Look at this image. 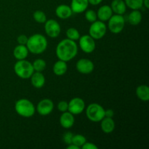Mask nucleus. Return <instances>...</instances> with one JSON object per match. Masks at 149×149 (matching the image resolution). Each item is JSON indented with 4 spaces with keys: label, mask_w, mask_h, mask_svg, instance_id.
Here are the masks:
<instances>
[{
    "label": "nucleus",
    "mask_w": 149,
    "mask_h": 149,
    "mask_svg": "<svg viewBox=\"0 0 149 149\" xmlns=\"http://www.w3.org/2000/svg\"><path fill=\"white\" fill-rule=\"evenodd\" d=\"M55 52L58 59L68 62L77 56L78 53V46L75 41L67 38L63 39L58 44Z\"/></svg>",
    "instance_id": "nucleus-1"
},
{
    "label": "nucleus",
    "mask_w": 149,
    "mask_h": 149,
    "mask_svg": "<svg viewBox=\"0 0 149 149\" xmlns=\"http://www.w3.org/2000/svg\"><path fill=\"white\" fill-rule=\"evenodd\" d=\"M48 42L46 37L40 33H35L28 39L26 47L31 53L39 55L47 48Z\"/></svg>",
    "instance_id": "nucleus-2"
},
{
    "label": "nucleus",
    "mask_w": 149,
    "mask_h": 149,
    "mask_svg": "<svg viewBox=\"0 0 149 149\" xmlns=\"http://www.w3.org/2000/svg\"><path fill=\"white\" fill-rule=\"evenodd\" d=\"M15 110L22 117L30 118L34 115L36 108L31 101L28 99L22 98L16 101Z\"/></svg>",
    "instance_id": "nucleus-3"
},
{
    "label": "nucleus",
    "mask_w": 149,
    "mask_h": 149,
    "mask_svg": "<svg viewBox=\"0 0 149 149\" xmlns=\"http://www.w3.org/2000/svg\"><path fill=\"white\" fill-rule=\"evenodd\" d=\"M14 71L16 75L23 79H30L34 72L32 63L26 60H20L14 65Z\"/></svg>",
    "instance_id": "nucleus-4"
},
{
    "label": "nucleus",
    "mask_w": 149,
    "mask_h": 149,
    "mask_svg": "<svg viewBox=\"0 0 149 149\" xmlns=\"http://www.w3.org/2000/svg\"><path fill=\"white\" fill-rule=\"evenodd\" d=\"M86 115L93 122H100L105 117V109L98 103H91L86 109Z\"/></svg>",
    "instance_id": "nucleus-5"
},
{
    "label": "nucleus",
    "mask_w": 149,
    "mask_h": 149,
    "mask_svg": "<svg viewBox=\"0 0 149 149\" xmlns=\"http://www.w3.org/2000/svg\"><path fill=\"white\" fill-rule=\"evenodd\" d=\"M107 31V27L104 22L100 20H95L92 23L89 29V35L91 36L95 40L102 39L106 35Z\"/></svg>",
    "instance_id": "nucleus-6"
},
{
    "label": "nucleus",
    "mask_w": 149,
    "mask_h": 149,
    "mask_svg": "<svg viewBox=\"0 0 149 149\" xmlns=\"http://www.w3.org/2000/svg\"><path fill=\"white\" fill-rule=\"evenodd\" d=\"M108 21L109 31L113 33H119L125 28V19L122 15H113Z\"/></svg>",
    "instance_id": "nucleus-7"
},
{
    "label": "nucleus",
    "mask_w": 149,
    "mask_h": 149,
    "mask_svg": "<svg viewBox=\"0 0 149 149\" xmlns=\"http://www.w3.org/2000/svg\"><path fill=\"white\" fill-rule=\"evenodd\" d=\"M79 40V47L85 53H92L95 49V41L89 34L80 36Z\"/></svg>",
    "instance_id": "nucleus-8"
},
{
    "label": "nucleus",
    "mask_w": 149,
    "mask_h": 149,
    "mask_svg": "<svg viewBox=\"0 0 149 149\" xmlns=\"http://www.w3.org/2000/svg\"><path fill=\"white\" fill-rule=\"evenodd\" d=\"M45 31L50 38H56L60 35L61 28L59 23L54 19H49L45 23Z\"/></svg>",
    "instance_id": "nucleus-9"
},
{
    "label": "nucleus",
    "mask_w": 149,
    "mask_h": 149,
    "mask_svg": "<svg viewBox=\"0 0 149 149\" xmlns=\"http://www.w3.org/2000/svg\"><path fill=\"white\" fill-rule=\"evenodd\" d=\"M85 109V103L80 97H74L68 102V111L74 115H78L82 113Z\"/></svg>",
    "instance_id": "nucleus-10"
},
{
    "label": "nucleus",
    "mask_w": 149,
    "mask_h": 149,
    "mask_svg": "<svg viewBox=\"0 0 149 149\" xmlns=\"http://www.w3.org/2000/svg\"><path fill=\"white\" fill-rule=\"evenodd\" d=\"M76 68L77 71L82 74H90L95 68L94 63L90 60L87 58H81L76 63Z\"/></svg>",
    "instance_id": "nucleus-11"
},
{
    "label": "nucleus",
    "mask_w": 149,
    "mask_h": 149,
    "mask_svg": "<svg viewBox=\"0 0 149 149\" xmlns=\"http://www.w3.org/2000/svg\"><path fill=\"white\" fill-rule=\"evenodd\" d=\"M54 109V103L52 100L48 98L43 99L38 103L36 110L41 116H47L50 114Z\"/></svg>",
    "instance_id": "nucleus-12"
},
{
    "label": "nucleus",
    "mask_w": 149,
    "mask_h": 149,
    "mask_svg": "<svg viewBox=\"0 0 149 149\" xmlns=\"http://www.w3.org/2000/svg\"><path fill=\"white\" fill-rule=\"evenodd\" d=\"M74 122H75V119H74V114L70 113L68 111L63 112L60 117V124L65 129H70L74 125Z\"/></svg>",
    "instance_id": "nucleus-13"
},
{
    "label": "nucleus",
    "mask_w": 149,
    "mask_h": 149,
    "mask_svg": "<svg viewBox=\"0 0 149 149\" xmlns=\"http://www.w3.org/2000/svg\"><path fill=\"white\" fill-rule=\"evenodd\" d=\"M88 0H71V8L73 13H82L88 7Z\"/></svg>",
    "instance_id": "nucleus-14"
},
{
    "label": "nucleus",
    "mask_w": 149,
    "mask_h": 149,
    "mask_svg": "<svg viewBox=\"0 0 149 149\" xmlns=\"http://www.w3.org/2000/svg\"><path fill=\"white\" fill-rule=\"evenodd\" d=\"M113 11L111 10V6L103 5L98 9L97 13V18L100 21H108L110 17L113 15Z\"/></svg>",
    "instance_id": "nucleus-15"
},
{
    "label": "nucleus",
    "mask_w": 149,
    "mask_h": 149,
    "mask_svg": "<svg viewBox=\"0 0 149 149\" xmlns=\"http://www.w3.org/2000/svg\"><path fill=\"white\" fill-rule=\"evenodd\" d=\"M55 14L61 19H68L72 15L73 12L70 6L66 4H61L58 6L55 10Z\"/></svg>",
    "instance_id": "nucleus-16"
},
{
    "label": "nucleus",
    "mask_w": 149,
    "mask_h": 149,
    "mask_svg": "<svg viewBox=\"0 0 149 149\" xmlns=\"http://www.w3.org/2000/svg\"><path fill=\"white\" fill-rule=\"evenodd\" d=\"M31 84L35 88L40 89L44 87L45 84V77L42 72L34 71L30 77Z\"/></svg>",
    "instance_id": "nucleus-17"
},
{
    "label": "nucleus",
    "mask_w": 149,
    "mask_h": 149,
    "mask_svg": "<svg viewBox=\"0 0 149 149\" xmlns=\"http://www.w3.org/2000/svg\"><path fill=\"white\" fill-rule=\"evenodd\" d=\"M100 127L102 131L106 134H110L113 132L115 129V122L113 118L106 117L105 116L100 121Z\"/></svg>",
    "instance_id": "nucleus-18"
},
{
    "label": "nucleus",
    "mask_w": 149,
    "mask_h": 149,
    "mask_svg": "<svg viewBox=\"0 0 149 149\" xmlns=\"http://www.w3.org/2000/svg\"><path fill=\"white\" fill-rule=\"evenodd\" d=\"M29 52V51L26 45H18L15 47L14 50H13V56L17 61L24 60L28 57Z\"/></svg>",
    "instance_id": "nucleus-19"
},
{
    "label": "nucleus",
    "mask_w": 149,
    "mask_h": 149,
    "mask_svg": "<svg viewBox=\"0 0 149 149\" xmlns=\"http://www.w3.org/2000/svg\"><path fill=\"white\" fill-rule=\"evenodd\" d=\"M111 7L113 13L116 15H124L126 13L127 6L124 0H113Z\"/></svg>",
    "instance_id": "nucleus-20"
},
{
    "label": "nucleus",
    "mask_w": 149,
    "mask_h": 149,
    "mask_svg": "<svg viewBox=\"0 0 149 149\" xmlns=\"http://www.w3.org/2000/svg\"><path fill=\"white\" fill-rule=\"evenodd\" d=\"M52 70L55 75L60 77V76L64 75L66 73L67 70H68V65H67L66 62L59 60L55 63Z\"/></svg>",
    "instance_id": "nucleus-21"
},
{
    "label": "nucleus",
    "mask_w": 149,
    "mask_h": 149,
    "mask_svg": "<svg viewBox=\"0 0 149 149\" xmlns=\"http://www.w3.org/2000/svg\"><path fill=\"white\" fill-rule=\"evenodd\" d=\"M136 95L142 101L149 100V87L147 85H140L136 89Z\"/></svg>",
    "instance_id": "nucleus-22"
},
{
    "label": "nucleus",
    "mask_w": 149,
    "mask_h": 149,
    "mask_svg": "<svg viewBox=\"0 0 149 149\" xmlns=\"http://www.w3.org/2000/svg\"><path fill=\"white\" fill-rule=\"evenodd\" d=\"M142 20V14L138 10H133L128 15V22L132 26H137Z\"/></svg>",
    "instance_id": "nucleus-23"
},
{
    "label": "nucleus",
    "mask_w": 149,
    "mask_h": 149,
    "mask_svg": "<svg viewBox=\"0 0 149 149\" xmlns=\"http://www.w3.org/2000/svg\"><path fill=\"white\" fill-rule=\"evenodd\" d=\"M32 65H33L34 71L42 72V71H45V68H46L47 64L45 61H44L43 59L38 58V59L35 60V61H33V63H32Z\"/></svg>",
    "instance_id": "nucleus-24"
},
{
    "label": "nucleus",
    "mask_w": 149,
    "mask_h": 149,
    "mask_svg": "<svg viewBox=\"0 0 149 149\" xmlns=\"http://www.w3.org/2000/svg\"><path fill=\"white\" fill-rule=\"evenodd\" d=\"M127 7L132 10H139L143 7V0H124Z\"/></svg>",
    "instance_id": "nucleus-25"
},
{
    "label": "nucleus",
    "mask_w": 149,
    "mask_h": 149,
    "mask_svg": "<svg viewBox=\"0 0 149 149\" xmlns=\"http://www.w3.org/2000/svg\"><path fill=\"white\" fill-rule=\"evenodd\" d=\"M66 36L68 39L76 42L77 40H79L81 36H80L79 31L77 29H75V28H69L66 31Z\"/></svg>",
    "instance_id": "nucleus-26"
},
{
    "label": "nucleus",
    "mask_w": 149,
    "mask_h": 149,
    "mask_svg": "<svg viewBox=\"0 0 149 149\" xmlns=\"http://www.w3.org/2000/svg\"><path fill=\"white\" fill-rule=\"evenodd\" d=\"M33 17L36 23H45L47 20L46 14L42 10H36L33 13Z\"/></svg>",
    "instance_id": "nucleus-27"
},
{
    "label": "nucleus",
    "mask_w": 149,
    "mask_h": 149,
    "mask_svg": "<svg viewBox=\"0 0 149 149\" xmlns=\"http://www.w3.org/2000/svg\"><path fill=\"white\" fill-rule=\"evenodd\" d=\"M86 141H87V140H86V138L84 135L77 134V135H74L72 138V143H71L74 144V145L77 146L78 147L81 148Z\"/></svg>",
    "instance_id": "nucleus-28"
},
{
    "label": "nucleus",
    "mask_w": 149,
    "mask_h": 149,
    "mask_svg": "<svg viewBox=\"0 0 149 149\" xmlns=\"http://www.w3.org/2000/svg\"><path fill=\"white\" fill-rule=\"evenodd\" d=\"M85 18L90 23H93L95 20H97V13L95 12L93 10H88L85 12Z\"/></svg>",
    "instance_id": "nucleus-29"
},
{
    "label": "nucleus",
    "mask_w": 149,
    "mask_h": 149,
    "mask_svg": "<svg viewBox=\"0 0 149 149\" xmlns=\"http://www.w3.org/2000/svg\"><path fill=\"white\" fill-rule=\"evenodd\" d=\"M74 136V134L71 132H67L63 136V141H64L65 144L68 145V144H71L72 143V138Z\"/></svg>",
    "instance_id": "nucleus-30"
},
{
    "label": "nucleus",
    "mask_w": 149,
    "mask_h": 149,
    "mask_svg": "<svg viewBox=\"0 0 149 149\" xmlns=\"http://www.w3.org/2000/svg\"><path fill=\"white\" fill-rule=\"evenodd\" d=\"M68 103L65 100H61L58 104V109L61 112H65L68 111Z\"/></svg>",
    "instance_id": "nucleus-31"
},
{
    "label": "nucleus",
    "mask_w": 149,
    "mask_h": 149,
    "mask_svg": "<svg viewBox=\"0 0 149 149\" xmlns=\"http://www.w3.org/2000/svg\"><path fill=\"white\" fill-rule=\"evenodd\" d=\"M28 37L27 36H26L25 34H21L20 36H18V37L17 38V42L18 43V45H26V43L28 42Z\"/></svg>",
    "instance_id": "nucleus-32"
},
{
    "label": "nucleus",
    "mask_w": 149,
    "mask_h": 149,
    "mask_svg": "<svg viewBox=\"0 0 149 149\" xmlns=\"http://www.w3.org/2000/svg\"><path fill=\"white\" fill-rule=\"evenodd\" d=\"M81 148L82 149H97L98 147L96 145H95L94 143H93L87 142V141H86V142L84 143V145H83Z\"/></svg>",
    "instance_id": "nucleus-33"
},
{
    "label": "nucleus",
    "mask_w": 149,
    "mask_h": 149,
    "mask_svg": "<svg viewBox=\"0 0 149 149\" xmlns=\"http://www.w3.org/2000/svg\"><path fill=\"white\" fill-rule=\"evenodd\" d=\"M114 116V111L112 109H108V110H105V116L106 117L113 118Z\"/></svg>",
    "instance_id": "nucleus-34"
},
{
    "label": "nucleus",
    "mask_w": 149,
    "mask_h": 149,
    "mask_svg": "<svg viewBox=\"0 0 149 149\" xmlns=\"http://www.w3.org/2000/svg\"><path fill=\"white\" fill-rule=\"evenodd\" d=\"M103 1V0H88L89 4H92V5H97V4H100Z\"/></svg>",
    "instance_id": "nucleus-35"
},
{
    "label": "nucleus",
    "mask_w": 149,
    "mask_h": 149,
    "mask_svg": "<svg viewBox=\"0 0 149 149\" xmlns=\"http://www.w3.org/2000/svg\"><path fill=\"white\" fill-rule=\"evenodd\" d=\"M67 149H79V147H78L77 146L74 145V144L71 143V144H68L66 147Z\"/></svg>",
    "instance_id": "nucleus-36"
},
{
    "label": "nucleus",
    "mask_w": 149,
    "mask_h": 149,
    "mask_svg": "<svg viewBox=\"0 0 149 149\" xmlns=\"http://www.w3.org/2000/svg\"><path fill=\"white\" fill-rule=\"evenodd\" d=\"M143 5L145 6V7L146 9L149 8V0H143Z\"/></svg>",
    "instance_id": "nucleus-37"
}]
</instances>
